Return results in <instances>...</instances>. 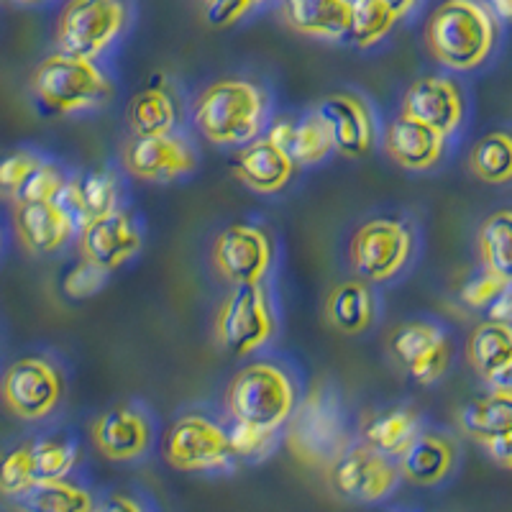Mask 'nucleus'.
<instances>
[{"label":"nucleus","mask_w":512,"mask_h":512,"mask_svg":"<svg viewBox=\"0 0 512 512\" xmlns=\"http://www.w3.org/2000/svg\"><path fill=\"white\" fill-rule=\"evenodd\" d=\"M269 98L262 85L246 77L210 82L192 103V126L216 146H244L267 128Z\"/></svg>","instance_id":"f257e3e1"},{"label":"nucleus","mask_w":512,"mask_h":512,"mask_svg":"<svg viewBox=\"0 0 512 512\" xmlns=\"http://www.w3.org/2000/svg\"><path fill=\"white\" fill-rule=\"evenodd\" d=\"M497 44V18L479 0H443L425 24V47L441 67L472 72Z\"/></svg>","instance_id":"f03ea898"},{"label":"nucleus","mask_w":512,"mask_h":512,"mask_svg":"<svg viewBox=\"0 0 512 512\" xmlns=\"http://www.w3.org/2000/svg\"><path fill=\"white\" fill-rule=\"evenodd\" d=\"M113 80L95 59L49 54L31 72V95L54 116L98 111L113 98Z\"/></svg>","instance_id":"7ed1b4c3"},{"label":"nucleus","mask_w":512,"mask_h":512,"mask_svg":"<svg viewBox=\"0 0 512 512\" xmlns=\"http://www.w3.org/2000/svg\"><path fill=\"white\" fill-rule=\"evenodd\" d=\"M297 405L295 377L274 361H251L233 374L226 387L231 420L280 431Z\"/></svg>","instance_id":"20e7f679"},{"label":"nucleus","mask_w":512,"mask_h":512,"mask_svg":"<svg viewBox=\"0 0 512 512\" xmlns=\"http://www.w3.org/2000/svg\"><path fill=\"white\" fill-rule=\"evenodd\" d=\"M126 0H67L54 26L57 52L98 62L128 29Z\"/></svg>","instance_id":"39448f33"},{"label":"nucleus","mask_w":512,"mask_h":512,"mask_svg":"<svg viewBox=\"0 0 512 512\" xmlns=\"http://www.w3.org/2000/svg\"><path fill=\"white\" fill-rule=\"evenodd\" d=\"M415 254V233L405 221L369 218L349 241V262L359 280L369 285L395 280Z\"/></svg>","instance_id":"423d86ee"},{"label":"nucleus","mask_w":512,"mask_h":512,"mask_svg":"<svg viewBox=\"0 0 512 512\" xmlns=\"http://www.w3.org/2000/svg\"><path fill=\"white\" fill-rule=\"evenodd\" d=\"M277 333V315L264 285L231 287L216 313V341L231 356H251Z\"/></svg>","instance_id":"0eeeda50"},{"label":"nucleus","mask_w":512,"mask_h":512,"mask_svg":"<svg viewBox=\"0 0 512 512\" xmlns=\"http://www.w3.org/2000/svg\"><path fill=\"white\" fill-rule=\"evenodd\" d=\"M287 446L297 459L328 466L346 448L344 413L336 397L326 390H313L297 402L290 415Z\"/></svg>","instance_id":"6e6552de"},{"label":"nucleus","mask_w":512,"mask_h":512,"mask_svg":"<svg viewBox=\"0 0 512 512\" xmlns=\"http://www.w3.org/2000/svg\"><path fill=\"white\" fill-rule=\"evenodd\" d=\"M64 397V377L54 361L44 356L16 359L0 377V400L21 420H44L59 408Z\"/></svg>","instance_id":"1a4fd4ad"},{"label":"nucleus","mask_w":512,"mask_h":512,"mask_svg":"<svg viewBox=\"0 0 512 512\" xmlns=\"http://www.w3.org/2000/svg\"><path fill=\"white\" fill-rule=\"evenodd\" d=\"M164 459L177 472H218L233 464L226 428L198 413H187L169 425Z\"/></svg>","instance_id":"9d476101"},{"label":"nucleus","mask_w":512,"mask_h":512,"mask_svg":"<svg viewBox=\"0 0 512 512\" xmlns=\"http://www.w3.org/2000/svg\"><path fill=\"white\" fill-rule=\"evenodd\" d=\"M210 259L228 285H259L274 262L272 236L256 223H233L216 236Z\"/></svg>","instance_id":"9b49d317"},{"label":"nucleus","mask_w":512,"mask_h":512,"mask_svg":"<svg viewBox=\"0 0 512 512\" xmlns=\"http://www.w3.org/2000/svg\"><path fill=\"white\" fill-rule=\"evenodd\" d=\"M326 469L328 482L338 495L356 502L384 500L400 482V469L395 461L367 443L346 446Z\"/></svg>","instance_id":"f8f14e48"},{"label":"nucleus","mask_w":512,"mask_h":512,"mask_svg":"<svg viewBox=\"0 0 512 512\" xmlns=\"http://www.w3.org/2000/svg\"><path fill=\"white\" fill-rule=\"evenodd\" d=\"M392 359L418 384H436L451 364V344L431 320H408L387 338Z\"/></svg>","instance_id":"ddd939ff"},{"label":"nucleus","mask_w":512,"mask_h":512,"mask_svg":"<svg viewBox=\"0 0 512 512\" xmlns=\"http://www.w3.org/2000/svg\"><path fill=\"white\" fill-rule=\"evenodd\" d=\"M123 169L141 182H175L192 175L198 154L185 136H134L123 146Z\"/></svg>","instance_id":"4468645a"},{"label":"nucleus","mask_w":512,"mask_h":512,"mask_svg":"<svg viewBox=\"0 0 512 512\" xmlns=\"http://www.w3.org/2000/svg\"><path fill=\"white\" fill-rule=\"evenodd\" d=\"M315 116L326 123L333 149L341 157L361 159L372 152L377 123L364 98L354 93H331L315 105Z\"/></svg>","instance_id":"2eb2a0df"},{"label":"nucleus","mask_w":512,"mask_h":512,"mask_svg":"<svg viewBox=\"0 0 512 512\" xmlns=\"http://www.w3.org/2000/svg\"><path fill=\"white\" fill-rule=\"evenodd\" d=\"M402 116L433 128L441 136H454L466 116V100L459 82L443 75L420 77L402 95Z\"/></svg>","instance_id":"dca6fc26"},{"label":"nucleus","mask_w":512,"mask_h":512,"mask_svg":"<svg viewBox=\"0 0 512 512\" xmlns=\"http://www.w3.org/2000/svg\"><path fill=\"white\" fill-rule=\"evenodd\" d=\"M141 244L144 236L139 223L121 208L77 228V251L82 259L100 264L108 272L131 262L141 251Z\"/></svg>","instance_id":"f3484780"},{"label":"nucleus","mask_w":512,"mask_h":512,"mask_svg":"<svg viewBox=\"0 0 512 512\" xmlns=\"http://www.w3.org/2000/svg\"><path fill=\"white\" fill-rule=\"evenodd\" d=\"M152 433V420L139 405H118L95 418L90 436L108 461H136L152 446Z\"/></svg>","instance_id":"a211bd4d"},{"label":"nucleus","mask_w":512,"mask_h":512,"mask_svg":"<svg viewBox=\"0 0 512 512\" xmlns=\"http://www.w3.org/2000/svg\"><path fill=\"white\" fill-rule=\"evenodd\" d=\"M13 228L29 254H57L75 239L77 223L57 203H13Z\"/></svg>","instance_id":"6ab92c4d"},{"label":"nucleus","mask_w":512,"mask_h":512,"mask_svg":"<svg viewBox=\"0 0 512 512\" xmlns=\"http://www.w3.org/2000/svg\"><path fill=\"white\" fill-rule=\"evenodd\" d=\"M382 144L387 157L408 172H428L441 162L446 152V136L402 113L387 123Z\"/></svg>","instance_id":"aec40b11"},{"label":"nucleus","mask_w":512,"mask_h":512,"mask_svg":"<svg viewBox=\"0 0 512 512\" xmlns=\"http://www.w3.org/2000/svg\"><path fill=\"white\" fill-rule=\"evenodd\" d=\"M295 169L297 164L292 162L290 154L282 146L272 144L267 136H259V139L239 146V154L233 157L236 177L262 195H277L280 190H285L295 177Z\"/></svg>","instance_id":"412c9836"},{"label":"nucleus","mask_w":512,"mask_h":512,"mask_svg":"<svg viewBox=\"0 0 512 512\" xmlns=\"http://www.w3.org/2000/svg\"><path fill=\"white\" fill-rule=\"evenodd\" d=\"M280 16L295 34L320 41H341L349 36V0H280Z\"/></svg>","instance_id":"4be33fe9"},{"label":"nucleus","mask_w":512,"mask_h":512,"mask_svg":"<svg viewBox=\"0 0 512 512\" xmlns=\"http://www.w3.org/2000/svg\"><path fill=\"white\" fill-rule=\"evenodd\" d=\"M57 203L70 213V218L80 228L93 218L116 213L121 203V187L113 172L95 169L82 177H70Z\"/></svg>","instance_id":"5701e85b"},{"label":"nucleus","mask_w":512,"mask_h":512,"mask_svg":"<svg viewBox=\"0 0 512 512\" xmlns=\"http://www.w3.org/2000/svg\"><path fill=\"white\" fill-rule=\"evenodd\" d=\"M456 446L441 433H418L397 456L400 477L418 487H433L454 472Z\"/></svg>","instance_id":"b1692460"},{"label":"nucleus","mask_w":512,"mask_h":512,"mask_svg":"<svg viewBox=\"0 0 512 512\" xmlns=\"http://www.w3.org/2000/svg\"><path fill=\"white\" fill-rule=\"evenodd\" d=\"M328 326L336 328L344 336H361L374 326L377 320V297L372 287L364 280H346L338 282L326 297L323 305Z\"/></svg>","instance_id":"393cba45"},{"label":"nucleus","mask_w":512,"mask_h":512,"mask_svg":"<svg viewBox=\"0 0 512 512\" xmlns=\"http://www.w3.org/2000/svg\"><path fill=\"white\" fill-rule=\"evenodd\" d=\"M128 126L134 136L175 134L180 126V105L162 75L152 77L149 85L128 103Z\"/></svg>","instance_id":"a878e982"},{"label":"nucleus","mask_w":512,"mask_h":512,"mask_svg":"<svg viewBox=\"0 0 512 512\" xmlns=\"http://www.w3.org/2000/svg\"><path fill=\"white\" fill-rule=\"evenodd\" d=\"M459 428L484 448L505 438L512 431V395L492 390L474 397L459 410Z\"/></svg>","instance_id":"bb28decb"},{"label":"nucleus","mask_w":512,"mask_h":512,"mask_svg":"<svg viewBox=\"0 0 512 512\" xmlns=\"http://www.w3.org/2000/svg\"><path fill=\"white\" fill-rule=\"evenodd\" d=\"M420 433V418L413 408H390L374 413L361 428V438L379 454L397 459Z\"/></svg>","instance_id":"cd10ccee"},{"label":"nucleus","mask_w":512,"mask_h":512,"mask_svg":"<svg viewBox=\"0 0 512 512\" xmlns=\"http://www.w3.org/2000/svg\"><path fill=\"white\" fill-rule=\"evenodd\" d=\"M466 359L474 372L482 379H492L505 369L512 359V326L510 323H497V320H484L472 331L466 341Z\"/></svg>","instance_id":"c85d7f7f"},{"label":"nucleus","mask_w":512,"mask_h":512,"mask_svg":"<svg viewBox=\"0 0 512 512\" xmlns=\"http://www.w3.org/2000/svg\"><path fill=\"white\" fill-rule=\"evenodd\" d=\"M18 512H93L95 502L88 489L67 479L34 482L26 492L13 497Z\"/></svg>","instance_id":"c756f323"},{"label":"nucleus","mask_w":512,"mask_h":512,"mask_svg":"<svg viewBox=\"0 0 512 512\" xmlns=\"http://www.w3.org/2000/svg\"><path fill=\"white\" fill-rule=\"evenodd\" d=\"M477 246L484 269L512 285V208H500L484 218Z\"/></svg>","instance_id":"7c9ffc66"},{"label":"nucleus","mask_w":512,"mask_h":512,"mask_svg":"<svg viewBox=\"0 0 512 512\" xmlns=\"http://www.w3.org/2000/svg\"><path fill=\"white\" fill-rule=\"evenodd\" d=\"M469 169L487 185L512 182V131H489L469 152Z\"/></svg>","instance_id":"2f4dec72"},{"label":"nucleus","mask_w":512,"mask_h":512,"mask_svg":"<svg viewBox=\"0 0 512 512\" xmlns=\"http://www.w3.org/2000/svg\"><path fill=\"white\" fill-rule=\"evenodd\" d=\"M351 3V26L349 36L359 49L377 47L384 36L395 29L400 21L387 0H349Z\"/></svg>","instance_id":"473e14b6"},{"label":"nucleus","mask_w":512,"mask_h":512,"mask_svg":"<svg viewBox=\"0 0 512 512\" xmlns=\"http://www.w3.org/2000/svg\"><path fill=\"white\" fill-rule=\"evenodd\" d=\"M333 152L336 149H333L331 134H328L326 123L315 116V111L295 121V134L287 146V154L297 167H313V164L326 162Z\"/></svg>","instance_id":"72a5a7b5"},{"label":"nucleus","mask_w":512,"mask_h":512,"mask_svg":"<svg viewBox=\"0 0 512 512\" xmlns=\"http://www.w3.org/2000/svg\"><path fill=\"white\" fill-rule=\"evenodd\" d=\"M31 448H34L36 482H44V479H67V474L75 469L77 446L70 438H39V441H31Z\"/></svg>","instance_id":"f704fd0d"},{"label":"nucleus","mask_w":512,"mask_h":512,"mask_svg":"<svg viewBox=\"0 0 512 512\" xmlns=\"http://www.w3.org/2000/svg\"><path fill=\"white\" fill-rule=\"evenodd\" d=\"M36 482L31 441L0 451V495L18 497Z\"/></svg>","instance_id":"c9c22d12"},{"label":"nucleus","mask_w":512,"mask_h":512,"mask_svg":"<svg viewBox=\"0 0 512 512\" xmlns=\"http://www.w3.org/2000/svg\"><path fill=\"white\" fill-rule=\"evenodd\" d=\"M67 180H70V177L64 175L62 167H57L54 162L44 159V162L31 172L29 180L24 182V187L18 190L13 203H49V200H57L59 195H62Z\"/></svg>","instance_id":"e433bc0d"},{"label":"nucleus","mask_w":512,"mask_h":512,"mask_svg":"<svg viewBox=\"0 0 512 512\" xmlns=\"http://www.w3.org/2000/svg\"><path fill=\"white\" fill-rule=\"evenodd\" d=\"M34 149H11V152H0V198L13 200L18 190L24 187L29 175L44 162Z\"/></svg>","instance_id":"4c0bfd02"},{"label":"nucleus","mask_w":512,"mask_h":512,"mask_svg":"<svg viewBox=\"0 0 512 512\" xmlns=\"http://www.w3.org/2000/svg\"><path fill=\"white\" fill-rule=\"evenodd\" d=\"M228 446H231L233 459H262L272 451L277 431H267L262 425L233 420L231 428H226Z\"/></svg>","instance_id":"58836bf2"},{"label":"nucleus","mask_w":512,"mask_h":512,"mask_svg":"<svg viewBox=\"0 0 512 512\" xmlns=\"http://www.w3.org/2000/svg\"><path fill=\"white\" fill-rule=\"evenodd\" d=\"M108 269L100 267V264L88 262V259H80L70 272L64 274L62 290L64 295L72 297V300H85V297H93L95 292L103 290V285L108 282Z\"/></svg>","instance_id":"ea45409f"},{"label":"nucleus","mask_w":512,"mask_h":512,"mask_svg":"<svg viewBox=\"0 0 512 512\" xmlns=\"http://www.w3.org/2000/svg\"><path fill=\"white\" fill-rule=\"evenodd\" d=\"M510 285V282H505L502 277H497L495 272H489V269H482V272L477 274V277H472V280L466 282L464 287H461V303L466 305V308L472 310H487L489 305L495 303L497 295H500L505 287Z\"/></svg>","instance_id":"a19ab883"},{"label":"nucleus","mask_w":512,"mask_h":512,"mask_svg":"<svg viewBox=\"0 0 512 512\" xmlns=\"http://www.w3.org/2000/svg\"><path fill=\"white\" fill-rule=\"evenodd\" d=\"M203 6L210 26H218V29L236 24L239 18H244L254 8L249 0H203Z\"/></svg>","instance_id":"79ce46f5"},{"label":"nucleus","mask_w":512,"mask_h":512,"mask_svg":"<svg viewBox=\"0 0 512 512\" xmlns=\"http://www.w3.org/2000/svg\"><path fill=\"white\" fill-rule=\"evenodd\" d=\"M487 320H497V323H510L512 326V285L497 295V300L487 308Z\"/></svg>","instance_id":"37998d69"},{"label":"nucleus","mask_w":512,"mask_h":512,"mask_svg":"<svg viewBox=\"0 0 512 512\" xmlns=\"http://www.w3.org/2000/svg\"><path fill=\"white\" fill-rule=\"evenodd\" d=\"M292 134H295V121H292V118H277V121L267 128V134L264 136H267L272 144L282 146V149L287 152V146H290V141H292Z\"/></svg>","instance_id":"c03bdc74"},{"label":"nucleus","mask_w":512,"mask_h":512,"mask_svg":"<svg viewBox=\"0 0 512 512\" xmlns=\"http://www.w3.org/2000/svg\"><path fill=\"white\" fill-rule=\"evenodd\" d=\"M93 512H144V510H141L139 502L131 500V497L111 495V497H105Z\"/></svg>","instance_id":"a18cd8bd"},{"label":"nucleus","mask_w":512,"mask_h":512,"mask_svg":"<svg viewBox=\"0 0 512 512\" xmlns=\"http://www.w3.org/2000/svg\"><path fill=\"white\" fill-rule=\"evenodd\" d=\"M487 454L492 456L497 464L505 466V469H510V472H512V431L507 433L505 438H500V441L489 443Z\"/></svg>","instance_id":"49530a36"},{"label":"nucleus","mask_w":512,"mask_h":512,"mask_svg":"<svg viewBox=\"0 0 512 512\" xmlns=\"http://www.w3.org/2000/svg\"><path fill=\"white\" fill-rule=\"evenodd\" d=\"M489 384H492V390H500V392H507V395H512V359L507 361L505 369H502L497 377L489 379Z\"/></svg>","instance_id":"de8ad7c7"},{"label":"nucleus","mask_w":512,"mask_h":512,"mask_svg":"<svg viewBox=\"0 0 512 512\" xmlns=\"http://www.w3.org/2000/svg\"><path fill=\"white\" fill-rule=\"evenodd\" d=\"M489 11L497 21L512 26V0H489Z\"/></svg>","instance_id":"09e8293b"},{"label":"nucleus","mask_w":512,"mask_h":512,"mask_svg":"<svg viewBox=\"0 0 512 512\" xmlns=\"http://www.w3.org/2000/svg\"><path fill=\"white\" fill-rule=\"evenodd\" d=\"M387 3H390L392 11L397 13V18H405V16H410L415 8H418L420 0H387Z\"/></svg>","instance_id":"8fccbe9b"},{"label":"nucleus","mask_w":512,"mask_h":512,"mask_svg":"<svg viewBox=\"0 0 512 512\" xmlns=\"http://www.w3.org/2000/svg\"><path fill=\"white\" fill-rule=\"evenodd\" d=\"M8 3H13V6L31 8V6H41V3H49V0H8Z\"/></svg>","instance_id":"3c124183"},{"label":"nucleus","mask_w":512,"mask_h":512,"mask_svg":"<svg viewBox=\"0 0 512 512\" xmlns=\"http://www.w3.org/2000/svg\"><path fill=\"white\" fill-rule=\"evenodd\" d=\"M251 6H259V3H267V0H249Z\"/></svg>","instance_id":"603ef678"}]
</instances>
